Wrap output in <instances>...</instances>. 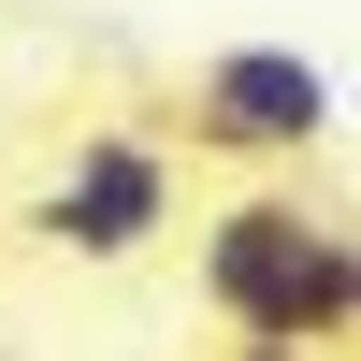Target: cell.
I'll return each mask as SVG.
<instances>
[{
	"label": "cell",
	"mask_w": 361,
	"mask_h": 361,
	"mask_svg": "<svg viewBox=\"0 0 361 361\" xmlns=\"http://www.w3.org/2000/svg\"><path fill=\"white\" fill-rule=\"evenodd\" d=\"M202 304H217L246 347L333 361L347 318H361V260H347V231L318 217L304 188H246V202L202 217Z\"/></svg>",
	"instance_id": "6da1fadb"
},
{
	"label": "cell",
	"mask_w": 361,
	"mask_h": 361,
	"mask_svg": "<svg viewBox=\"0 0 361 361\" xmlns=\"http://www.w3.org/2000/svg\"><path fill=\"white\" fill-rule=\"evenodd\" d=\"M173 130H188L202 159H304V145H333V73L289 58V44H231V58L188 73Z\"/></svg>",
	"instance_id": "7a4b0ae2"
},
{
	"label": "cell",
	"mask_w": 361,
	"mask_h": 361,
	"mask_svg": "<svg viewBox=\"0 0 361 361\" xmlns=\"http://www.w3.org/2000/svg\"><path fill=\"white\" fill-rule=\"evenodd\" d=\"M29 231L73 246V260H145V246L173 231V145H159V130H87L73 173L29 202Z\"/></svg>",
	"instance_id": "3957f363"
},
{
	"label": "cell",
	"mask_w": 361,
	"mask_h": 361,
	"mask_svg": "<svg viewBox=\"0 0 361 361\" xmlns=\"http://www.w3.org/2000/svg\"><path fill=\"white\" fill-rule=\"evenodd\" d=\"M217 361H304V347H217Z\"/></svg>",
	"instance_id": "277c9868"
}]
</instances>
